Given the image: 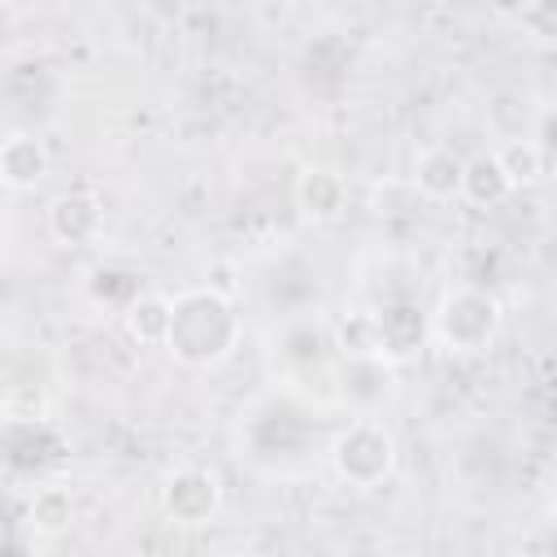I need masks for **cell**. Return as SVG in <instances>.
Returning a JSON list of instances; mask_svg holds the SVG:
<instances>
[{"instance_id": "6da1fadb", "label": "cell", "mask_w": 557, "mask_h": 557, "mask_svg": "<svg viewBox=\"0 0 557 557\" xmlns=\"http://www.w3.org/2000/svg\"><path fill=\"white\" fill-rule=\"evenodd\" d=\"M244 335V322L226 292L218 287H187L170 300V331L165 348L183 366H218L235 352Z\"/></svg>"}, {"instance_id": "7a4b0ae2", "label": "cell", "mask_w": 557, "mask_h": 557, "mask_svg": "<svg viewBox=\"0 0 557 557\" xmlns=\"http://www.w3.org/2000/svg\"><path fill=\"white\" fill-rule=\"evenodd\" d=\"M426 331L448 352H483L500 331V300L487 287H453L444 292L440 309L431 313Z\"/></svg>"}, {"instance_id": "3957f363", "label": "cell", "mask_w": 557, "mask_h": 557, "mask_svg": "<svg viewBox=\"0 0 557 557\" xmlns=\"http://www.w3.org/2000/svg\"><path fill=\"white\" fill-rule=\"evenodd\" d=\"M331 466L348 487H374L396 470V440L383 422L357 418L331 440Z\"/></svg>"}, {"instance_id": "277c9868", "label": "cell", "mask_w": 557, "mask_h": 557, "mask_svg": "<svg viewBox=\"0 0 557 557\" xmlns=\"http://www.w3.org/2000/svg\"><path fill=\"white\" fill-rule=\"evenodd\" d=\"M161 509L178 527H205L222 509V479L205 466H178L161 483Z\"/></svg>"}, {"instance_id": "5b68a950", "label": "cell", "mask_w": 557, "mask_h": 557, "mask_svg": "<svg viewBox=\"0 0 557 557\" xmlns=\"http://www.w3.org/2000/svg\"><path fill=\"white\" fill-rule=\"evenodd\" d=\"M61 457V435L44 418H9L0 422V466L13 474H35Z\"/></svg>"}, {"instance_id": "8992f818", "label": "cell", "mask_w": 557, "mask_h": 557, "mask_svg": "<svg viewBox=\"0 0 557 557\" xmlns=\"http://www.w3.org/2000/svg\"><path fill=\"white\" fill-rule=\"evenodd\" d=\"M370 318H374V348H379L383 361H405V357H413V352L422 348V339H426V313H422L418 300H409V296L387 300V305L374 309Z\"/></svg>"}, {"instance_id": "52a82bcc", "label": "cell", "mask_w": 557, "mask_h": 557, "mask_svg": "<svg viewBox=\"0 0 557 557\" xmlns=\"http://www.w3.org/2000/svg\"><path fill=\"white\" fill-rule=\"evenodd\" d=\"M48 231L65 248H87L104 231V209H100V200L91 191H65L48 209Z\"/></svg>"}, {"instance_id": "ba28073f", "label": "cell", "mask_w": 557, "mask_h": 557, "mask_svg": "<svg viewBox=\"0 0 557 557\" xmlns=\"http://www.w3.org/2000/svg\"><path fill=\"white\" fill-rule=\"evenodd\" d=\"M48 165H52V157H48V148H44L39 135L13 131V135L0 139V183L4 187L30 191V187H39L48 178Z\"/></svg>"}, {"instance_id": "9c48e42d", "label": "cell", "mask_w": 557, "mask_h": 557, "mask_svg": "<svg viewBox=\"0 0 557 557\" xmlns=\"http://www.w3.org/2000/svg\"><path fill=\"white\" fill-rule=\"evenodd\" d=\"M292 196H296V209H300L305 222H335V218L344 213L348 187H344V178H339L335 170L309 165V170H300Z\"/></svg>"}, {"instance_id": "30bf717a", "label": "cell", "mask_w": 557, "mask_h": 557, "mask_svg": "<svg viewBox=\"0 0 557 557\" xmlns=\"http://www.w3.org/2000/svg\"><path fill=\"white\" fill-rule=\"evenodd\" d=\"M409 183H413V191H418L422 200H453L457 187H461V157H457L453 148L435 144V148L418 152Z\"/></svg>"}, {"instance_id": "8fae6325", "label": "cell", "mask_w": 557, "mask_h": 557, "mask_svg": "<svg viewBox=\"0 0 557 557\" xmlns=\"http://www.w3.org/2000/svg\"><path fill=\"white\" fill-rule=\"evenodd\" d=\"M387 387H392V370H387L383 357H344L339 392H344L352 405L370 409V405H379V400L387 396Z\"/></svg>"}, {"instance_id": "7c38bea8", "label": "cell", "mask_w": 557, "mask_h": 557, "mask_svg": "<svg viewBox=\"0 0 557 557\" xmlns=\"http://www.w3.org/2000/svg\"><path fill=\"white\" fill-rule=\"evenodd\" d=\"M509 191H513V187H509V178L500 174V165H496L492 152H479V157L461 161V187H457V196H466L474 209H492V205H500Z\"/></svg>"}, {"instance_id": "4fadbf2b", "label": "cell", "mask_w": 557, "mask_h": 557, "mask_svg": "<svg viewBox=\"0 0 557 557\" xmlns=\"http://www.w3.org/2000/svg\"><path fill=\"white\" fill-rule=\"evenodd\" d=\"M496 157V165H500V174L509 178V187H535L544 174H548V152L535 144V139H527V135H513L500 152H492Z\"/></svg>"}, {"instance_id": "5bb4252c", "label": "cell", "mask_w": 557, "mask_h": 557, "mask_svg": "<svg viewBox=\"0 0 557 557\" xmlns=\"http://www.w3.org/2000/svg\"><path fill=\"white\" fill-rule=\"evenodd\" d=\"M122 322H126V335L135 344H165V331H170V300L165 296H152V292H139V300H131L122 309Z\"/></svg>"}, {"instance_id": "9a60e30c", "label": "cell", "mask_w": 557, "mask_h": 557, "mask_svg": "<svg viewBox=\"0 0 557 557\" xmlns=\"http://www.w3.org/2000/svg\"><path fill=\"white\" fill-rule=\"evenodd\" d=\"M87 292L100 305H109V309H126L131 300H139V274L126 270V265H117V261H100L87 274Z\"/></svg>"}, {"instance_id": "2e32d148", "label": "cell", "mask_w": 557, "mask_h": 557, "mask_svg": "<svg viewBox=\"0 0 557 557\" xmlns=\"http://www.w3.org/2000/svg\"><path fill=\"white\" fill-rule=\"evenodd\" d=\"M26 518H30V527H35L39 535H61V531H70V522H74V496H70L65 487L48 483V487H39V492L30 496Z\"/></svg>"}, {"instance_id": "e0dca14e", "label": "cell", "mask_w": 557, "mask_h": 557, "mask_svg": "<svg viewBox=\"0 0 557 557\" xmlns=\"http://www.w3.org/2000/svg\"><path fill=\"white\" fill-rule=\"evenodd\" d=\"M331 348H339L344 357H379V348H374V318L366 309H352V313L335 318Z\"/></svg>"}, {"instance_id": "ac0fdd59", "label": "cell", "mask_w": 557, "mask_h": 557, "mask_svg": "<svg viewBox=\"0 0 557 557\" xmlns=\"http://www.w3.org/2000/svg\"><path fill=\"white\" fill-rule=\"evenodd\" d=\"M418 191H413V183L409 178H387V183H379L374 187V213L379 218H400V213H413L418 209Z\"/></svg>"}]
</instances>
